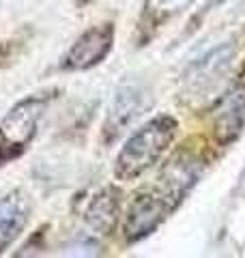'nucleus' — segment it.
<instances>
[{
    "label": "nucleus",
    "instance_id": "f257e3e1",
    "mask_svg": "<svg viewBox=\"0 0 245 258\" xmlns=\"http://www.w3.org/2000/svg\"><path fill=\"white\" fill-rule=\"evenodd\" d=\"M176 120L168 114L155 116L142 125L120 149L114 161V176L118 181H134L151 166H155L172 144L176 136Z\"/></svg>",
    "mask_w": 245,
    "mask_h": 258
},
{
    "label": "nucleus",
    "instance_id": "f03ea898",
    "mask_svg": "<svg viewBox=\"0 0 245 258\" xmlns=\"http://www.w3.org/2000/svg\"><path fill=\"white\" fill-rule=\"evenodd\" d=\"M45 108L43 97H28L13 106L0 120V166L20 157L37 134L41 112Z\"/></svg>",
    "mask_w": 245,
    "mask_h": 258
},
{
    "label": "nucleus",
    "instance_id": "7ed1b4c3",
    "mask_svg": "<svg viewBox=\"0 0 245 258\" xmlns=\"http://www.w3.org/2000/svg\"><path fill=\"white\" fill-rule=\"evenodd\" d=\"M176 207L178 205L157 185L149 191L138 194L127 209L125 226H122L127 241H140L142 237L151 235Z\"/></svg>",
    "mask_w": 245,
    "mask_h": 258
},
{
    "label": "nucleus",
    "instance_id": "20e7f679",
    "mask_svg": "<svg viewBox=\"0 0 245 258\" xmlns=\"http://www.w3.org/2000/svg\"><path fill=\"white\" fill-rule=\"evenodd\" d=\"M114 43V26L112 24H101V26H93L82 35L76 43L71 45L63 60L65 69L71 71H82L91 69L97 62H101L108 52L112 50Z\"/></svg>",
    "mask_w": 245,
    "mask_h": 258
},
{
    "label": "nucleus",
    "instance_id": "39448f33",
    "mask_svg": "<svg viewBox=\"0 0 245 258\" xmlns=\"http://www.w3.org/2000/svg\"><path fill=\"white\" fill-rule=\"evenodd\" d=\"M30 203L22 189L0 194V254L9 247L28 224Z\"/></svg>",
    "mask_w": 245,
    "mask_h": 258
},
{
    "label": "nucleus",
    "instance_id": "423d86ee",
    "mask_svg": "<svg viewBox=\"0 0 245 258\" xmlns=\"http://www.w3.org/2000/svg\"><path fill=\"white\" fill-rule=\"evenodd\" d=\"M118 194L112 187L103 189L93 198L91 207L86 209V222L99 230L101 235H110L112 228L116 226V215H118Z\"/></svg>",
    "mask_w": 245,
    "mask_h": 258
},
{
    "label": "nucleus",
    "instance_id": "0eeeda50",
    "mask_svg": "<svg viewBox=\"0 0 245 258\" xmlns=\"http://www.w3.org/2000/svg\"><path fill=\"white\" fill-rule=\"evenodd\" d=\"M245 123V93L236 91L230 93V97L224 101L222 110L217 116V136L224 144L236 138V134L241 132Z\"/></svg>",
    "mask_w": 245,
    "mask_h": 258
},
{
    "label": "nucleus",
    "instance_id": "6e6552de",
    "mask_svg": "<svg viewBox=\"0 0 245 258\" xmlns=\"http://www.w3.org/2000/svg\"><path fill=\"white\" fill-rule=\"evenodd\" d=\"M138 99H140V97H138V93L132 91V88H125V91H120L116 95V101H114L112 114H110V120H108V134L110 136L116 138V136L122 132V127L136 116Z\"/></svg>",
    "mask_w": 245,
    "mask_h": 258
},
{
    "label": "nucleus",
    "instance_id": "1a4fd4ad",
    "mask_svg": "<svg viewBox=\"0 0 245 258\" xmlns=\"http://www.w3.org/2000/svg\"><path fill=\"white\" fill-rule=\"evenodd\" d=\"M194 0H144V11L153 22H163L185 11Z\"/></svg>",
    "mask_w": 245,
    "mask_h": 258
}]
</instances>
